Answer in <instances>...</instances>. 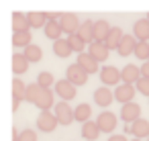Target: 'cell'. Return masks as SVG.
Here are the masks:
<instances>
[{
    "instance_id": "obj_37",
    "label": "cell",
    "mask_w": 149,
    "mask_h": 141,
    "mask_svg": "<svg viewBox=\"0 0 149 141\" xmlns=\"http://www.w3.org/2000/svg\"><path fill=\"white\" fill-rule=\"evenodd\" d=\"M141 76H143V78H149V61H145V64L141 66Z\"/></svg>"
},
{
    "instance_id": "obj_19",
    "label": "cell",
    "mask_w": 149,
    "mask_h": 141,
    "mask_svg": "<svg viewBox=\"0 0 149 141\" xmlns=\"http://www.w3.org/2000/svg\"><path fill=\"white\" fill-rule=\"evenodd\" d=\"M133 35L137 41H147L149 43V21L147 19H137L133 25Z\"/></svg>"
},
{
    "instance_id": "obj_9",
    "label": "cell",
    "mask_w": 149,
    "mask_h": 141,
    "mask_svg": "<svg viewBox=\"0 0 149 141\" xmlns=\"http://www.w3.org/2000/svg\"><path fill=\"white\" fill-rule=\"evenodd\" d=\"M96 123H98V127H100V131H102V133H112V131L116 129L118 119H116V114H114V112L104 110V112H100V114H98Z\"/></svg>"
},
{
    "instance_id": "obj_41",
    "label": "cell",
    "mask_w": 149,
    "mask_h": 141,
    "mask_svg": "<svg viewBox=\"0 0 149 141\" xmlns=\"http://www.w3.org/2000/svg\"><path fill=\"white\" fill-rule=\"evenodd\" d=\"M145 19H147V21H149V13H147V17H145Z\"/></svg>"
},
{
    "instance_id": "obj_10",
    "label": "cell",
    "mask_w": 149,
    "mask_h": 141,
    "mask_svg": "<svg viewBox=\"0 0 149 141\" xmlns=\"http://www.w3.org/2000/svg\"><path fill=\"white\" fill-rule=\"evenodd\" d=\"M125 131L135 135V139H143V137L149 139V121L147 119H139V121H135L131 125H125Z\"/></svg>"
},
{
    "instance_id": "obj_35",
    "label": "cell",
    "mask_w": 149,
    "mask_h": 141,
    "mask_svg": "<svg viewBox=\"0 0 149 141\" xmlns=\"http://www.w3.org/2000/svg\"><path fill=\"white\" fill-rule=\"evenodd\" d=\"M137 92H141L143 96H149V78H141L137 84H135Z\"/></svg>"
},
{
    "instance_id": "obj_39",
    "label": "cell",
    "mask_w": 149,
    "mask_h": 141,
    "mask_svg": "<svg viewBox=\"0 0 149 141\" xmlns=\"http://www.w3.org/2000/svg\"><path fill=\"white\" fill-rule=\"evenodd\" d=\"M21 100H23V98H15V96H13V110H15V112L19 110V106H21Z\"/></svg>"
},
{
    "instance_id": "obj_22",
    "label": "cell",
    "mask_w": 149,
    "mask_h": 141,
    "mask_svg": "<svg viewBox=\"0 0 149 141\" xmlns=\"http://www.w3.org/2000/svg\"><path fill=\"white\" fill-rule=\"evenodd\" d=\"M31 25H29V17L25 13H13V31L19 33V31H29Z\"/></svg>"
},
{
    "instance_id": "obj_17",
    "label": "cell",
    "mask_w": 149,
    "mask_h": 141,
    "mask_svg": "<svg viewBox=\"0 0 149 141\" xmlns=\"http://www.w3.org/2000/svg\"><path fill=\"white\" fill-rule=\"evenodd\" d=\"M110 31H112L110 23L104 21V19H100V21H96V25H94V39H96L98 43H106Z\"/></svg>"
},
{
    "instance_id": "obj_29",
    "label": "cell",
    "mask_w": 149,
    "mask_h": 141,
    "mask_svg": "<svg viewBox=\"0 0 149 141\" xmlns=\"http://www.w3.org/2000/svg\"><path fill=\"white\" fill-rule=\"evenodd\" d=\"M23 55L29 59V64L33 61V64H37V61H41L43 59V51H41V47L39 45H35V43H31L25 51H23Z\"/></svg>"
},
{
    "instance_id": "obj_38",
    "label": "cell",
    "mask_w": 149,
    "mask_h": 141,
    "mask_svg": "<svg viewBox=\"0 0 149 141\" xmlns=\"http://www.w3.org/2000/svg\"><path fill=\"white\" fill-rule=\"evenodd\" d=\"M108 141H129V139H127L125 135H110Z\"/></svg>"
},
{
    "instance_id": "obj_1",
    "label": "cell",
    "mask_w": 149,
    "mask_h": 141,
    "mask_svg": "<svg viewBox=\"0 0 149 141\" xmlns=\"http://www.w3.org/2000/svg\"><path fill=\"white\" fill-rule=\"evenodd\" d=\"M53 114L57 117V121H59V125H72L74 121H76V114H74V108L70 106V102H65V100H59L55 106H53Z\"/></svg>"
},
{
    "instance_id": "obj_3",
    "label": "cell",
    "mask_w": 149,
    "mask_h": 141,
    "mask_svg": "<svg viewBox=\"0 0 149 141\" xmlns=\"http://www.w3.org/2000/svg\"><path fill=\"white\" fill-rule=\"evenodd\" d=\"M59 23H61L63 33H68V37L70 35H76L80 31V27H82V21L78 19L76 13H63V17L59 19Z\"/></svg>"
},
{
    "instance_id": "obj_16",
    "label": "cell",
    "mask_w": 149,
    "mask_h": 141,
    "mask_svg": "<svg viewBox=\"0 0 149 141\" xmlns=\"http://www.w3.org/2000/svg\"><path fill=\"white\" fill-rule=\"evenodd\" d=\"M112 100H114V92L108 86H100V88L94 90V102L98 106H108Z\"/></svg>"
},
{
    "instance_id": "obj_14",
    "label": "cell",
    "mask_w": 149,
    "mask_h": 141,
    "mask_svg": "<svg viewBox=\"0 0 149 141\" xmlns=\"http://www.w3.org/2000/svg\"><path fill=\"white\" fill-rule=\"evenodd\" d=\"M88 53H90L98 64H102V61H106V59H108L110 49L106 47V43H98V41H94L92 45H88Z\"/></svg>"
},
{
    "instance_id": "obj_36",
    "label": "cell",
    "mask_w": 149,
    "mask_h": 141,
    "mask_svg": "<svg viewBox=\"0 0 149 141\" xmlns=\"http://www.w3.org/2000/svg\"><path fill=\"white\" fill-rule=\"evenodd\" d=\"M17 141H37V131H33V129H25V131H21V135H19Z\"/></svg>"
},
{
    "instance_id": "obj_6",
    "label": "cell",
    "mask_w": 149,
    "mask_h": 141,
    "mask_svg": "<svg viewBox=\"0 0 149 141\" xmlns=\"http://www.w3.org/2000/svg\"><path fill=\"white\" fill-rule=\"evenodd\" d=\"M55 94H57L59 98H63L65 102H70L72 98H76V86H74L68 78L57 80V82H55Z\"/></svg>"
},
{
    "instance_id": "obj_13",
    "label": "cell",
    "mask_w": 149,
    "mask_h": 141,
    "mask_svg": "<svg viewBox=\"0 0 149 141\" xmlns=\"http://www.w3.org/2000/svg\"><path fill=\"white\" fill-rule=\"evenodd\" d=\"M57 102H55V92L51 90V88H43V92H41V96H39V100L35 102V106L43 112V110H49L51 106H55Z\"/></svg>"
},
{
    "instance_id": "obj_8",
    "label": "cell",
    "mask_w": 149,
    "mask_h": 141,
    "mask_svg": "<svg viewBox=\"0 0 149 141\" xmlns=\"http://www.w3.org/2000/svg\"><path fill=\"white\" fill-rule=\"evenodd\" d=\"M120 119H123L127 125L139 121V119H141V106H139L135 100L129 102V104H123V106H120Z\"/></svg>"
},
{
    "instance_id": "obj_5",
    "label": "cell",
    "mask_w": 149,
    "mask_h": 141,
    "mask_svg": "<svg viewBox=\"0 0 149 141\" xmlns=\"http://www.w3.org/2000/svg\"><path fill=\"white\" fill-rule=\"evenodd\" d=\"M65 78H68L74 86H84V84H88V74H86V72L82 70V66H78V64H72V66L68 68Z\"/></svg>"
},
{
    "instance_id": "obj_31",
    "label": "cell",
    "mask_w": 149,
    "mask_h": 141,
    "mask_svg": "<svg viewBox=\"0 0 149 141\" xmlns=\"http://www.w3.org/2000/svg\"><path fill=\"white\" fill-rule=\"evenodd\" d=\"M68 41H70L72 49H74L78 55H80V53H84V49H86V41H84L78 33H76V35H70V37H68Z\"/></svg>"
},
{
    "instance_id": "obj_25",
    "label": "cell",
    "mask_w": 149,
    "mask_h": 141,
    "mask_svg": "<svg viewBox=\"0 0 149 141\" xmlns=\"http://www.w3.org/2000/svg\"><path fill=\"white\" fill-rule=\"evenodd\" d=\"M27 70H29V59L23 53H15L13 55V72H15V76H21Z\"/></svg>"
},
{
    "instance_id": "obj_42",
    "label": "cell",
    "mask_w": 149,
    "mask_h": 141,
    "mask_svg": "<svg viewBox=\"0 0 149 141\" xmlns=\"http://www.w3.org/2000/svg\"><path fill=\"white\" fill-rule=\"evenodd\" d=\"M147 141H149V139H147Z\"/></svg>"
},
{
    "instance_id": "obj_24",
    "label": "cell",
    "mask_w": 149,
    "mask_h": 141,
    "mask_svg": "<svg viewBox=\"0 0 149 141\" xmlns=\"http://www.w3.org/2000/svg\"><path fill=\"white\" fill-rule=\"evenodd\" d=\"M53 53H55L57 57L65 59V57H70V55L74 53V49H72V45H70L68 39H59V41L53 43Z\"/></svg>"
},
{
    "instance_id": "obj_7",
    "label": "cell",
    "mask_w": 149,
    "mask_h": 141,
    "mask_svg": "<svg viewBox=\"0 0 149 141\" xmlns=\"http://www.w3.org/2000/svg\"><path fill=\"white\" fill-rule=\"evenodd\" d=\"M135 92H137V88L133 84H118L114 88V100H118L120 104H129V102H133Z\"/></svg>"
},
{
    "instance_id": "obj_27",
    "label": "cell",
    "mask_w": 149,
    "mask_h": 141,
    "mask_svg": "<svg viewBox=\"0 0 149 141\" xmlns=\"http://www.w3.org/2000/svg\"><path fill=\"white\" fill-rule=\"evenodd\" d=\"M123 37H125L123 29H120V27H112V31H110L108 39H106V47H108V49H118V45H120Z\"/></svg>"
},
{
    "instance_id": "obj_34",
    "label": "cell",
    "mask_w": 149,
    "mask_h": 141,
    "mask_svg": "<svg viewBox=\"0 0 149 141\" xmlns=\"http://www.w3.org/2000/svg\"><path fill=\"white\" fill-rule=\"evenodd\" d=\"M37 84H41L43 88H49L51 84H55V78H53L51 72H41V74L37 76Z\"/></svg>"
},
{
    "instance_id": "obj_32",
    "label": "cell",
    "mask_w": 149,
    "mask_h": 141,
    "mask_svg": "<svg viewBox=\"0 0 149 141\" xmlns=\"http://www.w3.org/2000/svg\"><path fill=\"white\" fill-rule=\"evenodd\" d=\"M133 55H135L137 59H141V61H149V43H147V41H139Z\"/></svg>"
},
{
    "instance_id": "obj_26",
    "label": "cell",
    "mask_w": 149,
    "mask_h": 141,
    "mask_svg": "<svg viewBox=\"0 0 149 141\" xmlns=\"http://www.w3.org/2000/svg\"><path fill=\"white\" fill-rule=\"evenodd\" d=\"M74 114H76V121H80V123L84 125V123H88L90 117H92V106H90L88 102H82V104H78V106L74 108Z\"/></svg>"
},
{
    "instance_id": "obj_12",
    "label": "cell",
    "mask_w": 149,
    "mask_h": 141,
    "mask_svg": "<svg viewBox=\"0 0 149 141\" xmlns=\"http://www.w3.org/2000/svg\"><path fill=\"white\" fill-rule=\"evenodd\" d=\"M137 43H139V41H137V37H135L133 33H131V35H129V33H125L123 41H120V45H118V49H116V51H118V55H120V57H127V55L135 53Z\"/></svg>"
},
{
    "instance_id": "obj_30",
    "label": "cell",
    "mask_w": 149,
    "mask_h": 141,
    "mask_svg": "<svg viewBox=\"0 0 149 141\" xmlns=\"http://www.w3.org/2000/svg\"><path fill=\"white\" fill-rule=\"evenodd\" d=\"M41 92H43V86H41V84H37V82L27 84V94H25V100H29V102H33V104H35V102L39 100Z\"/></svg>"
},
{
    "instance_id": "obj_21",
    "label": "cell",
    "mask_w": 149,
    "mask_h": 141,
    "mask_svg": "<svg viewBox=\"0 0 149 141\" xmlns=\"http://www.w3.org/2000/svg\"><path fill=\"white\" fill-rule=\"evenodd\" d=\"M100 133H102V131H100V127H98L96 121H88V123L82 125V137H84L86 141H96Z\"/></svg>"
},
{
    "instance_id": "obj_15",
    "label": "cell",
    "mask_w": 149,
    "mask_h": 141,
    "mask_svg": "<svg viewBox=\"0 0 149 141\" xmlns=\"http://www.w3.org/2000/svg\"><path fill=\"white\" fill-rule=\"evenodd\" d=\"M78 66H82V70L90 76V74H96L98 72V61L88 53V51H84V53H80L78 55V61H76Z\"/></svg>"
},
{
    "instance_id": "obj_4",
    "label": "cell",
    "mask_w": 149,
    "mask_h": 141,
    "mask_svg": "<svg viewBox=\"0 0 149 141\" xmlns=\"http://www.w3.org/2000/svg\"><path fill=\"white\" fill-rule=\"evenodd\" d=\"M100 80H102V84L104 86H114V84H123V78H120V70L118 68H114V66H104L102 70H100Z\"/></svg>"
},
{
    "instance_id": "obj_20",
    "label": "cell",
    "mask_w": 149,
    "mask_h": 141,
    "mask_svg": "<svg viewBox=\"0 0 149 141\" xmlns=\"http://www.w3.org/2000/svg\"><path fill=\"white\" fill-rule=\"evenodd\" d=\"M45 37L47 39H51L53 43L55 41H59V39H63L61 35H63V29H61V23L59 21H47V25H45Z\"/></svg>"
},
{
    "instance_id": "obj_28",
    "label": "cell",
    "mask_w": 149,
    "mask_h": 141,
    "mask_svg": "<svg viewBox=\"0 0 149 141\" xmlns=\"http://www.w3.org/2000/svg\"><path fill=\"white\" fill-rule=\"evenodd\" d=\"M13 45H15V47H23V49H27V47L31 45V33H29V31L13 33Z\"/></svg>"
},
{
    "instance_id": "obj_11",
    "label": "cell",
    "mask_w": 149,
    "mask_h": 141,
    "mask_svg": "<svg viewBox=\"0 0 149 141\" xmlns=\"http://www.w3.org/2000/svg\"><path fill=\"white\" fill-rule=\"evenodd\" d=\"M120 78H123V84H137L143 76H141V66H135V64H127L123 70H120Z\"/></svg>"
},
{
    "instance_id": "obj_33",
    "label": "cell",
    "mask_w": 149,
    "mask_h": 141,
    "mask_svg": "<svg viewBox=\"0 0 149 141\" xmlns=\"http://www.w3.org/2000/svg\"><path fill=\"white\" fill-rule=\"evenodd\" d=\"M25 94H27V84L23 80L15 78L13 80V96L15 98H25Z\"/></svg>"
},
{
    "instance_id": "obj_40",
    "label": "cell",
    "mask_w": 149,
    "mask_h": 141,
    "mask_svg": "<svg viewBox=\"0 0 149 141\" xmlns=\"http://www.w3.org/2000/svg\"><path fill=\"white\" fill-rule=\"evenodd\" d=\"M131 141H143V139H131Z\"/></svg>"
},
{
    "instance_id": "obj_2",
    "label": "cell",
    "mask_w": 149,
    "mask_h": 141,
    "mask_svg": "<svg viewBox=\"0 0 149 141\" xmlns=\"http://www.w3.org/2000/svg\"><path fill=\"white\" fill-rule=\"evenodd\" d=\"M57 125H59V121H57V117H55L53 112H49V110L39 112V117H37V129H39V131H43V133H53Z\"/></svg>"
},
{
    "instance_id": "obj_18",
    "label": "cell",
    "mask_w": 149,
    "mask_h": 141,
    "mask_svg": "<svg viewBox=\"0 0 149 141\" xmlns=\"http://www.w3.org/2000/svg\"><path fill=\"white\" fill-rule=\"evenodd\" d=\"M94 25H96V21H92V19L82 21V27H80L78 35L86 41V45H92V43L96 41V39H94Z\"/></svg>"
},
{
    "instance_id": "obj_23",
    "label": "cell",
    "mask_w": 149,
    "mask_h": 141,
    "mask_svg": "<svg viewBox=\"0 0 149 141\" xmlns=\"http://www.w3.org/2000/svg\"><path fill=\"white\" fill-rule=\"evenodd\" d=\"M27 17H29V25L33 27V29H45V25H47V13H41V10H31V13H27Z\"/></svg>"
}]
</instances>
